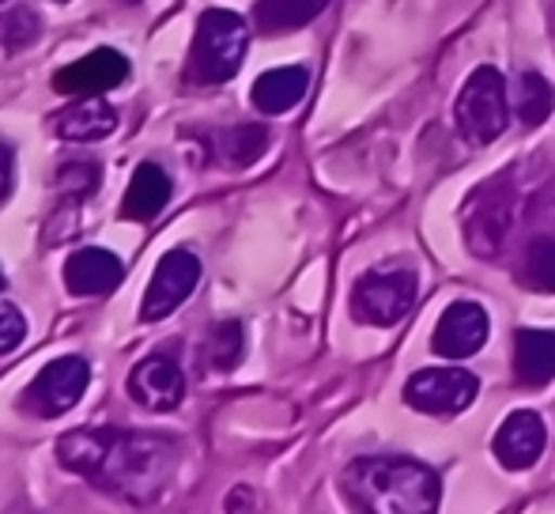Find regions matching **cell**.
I'll list each match as a JSON object with an SVG mask.
<instances>
[{"label":"cell","mask_w":555,"mask_h":514,"mask_svg":"<svg viewBox=\"0 0 555 514\" xmlns=\"http://www.w3.org/2000/svg\"><path fill=\"white\" fill-rule=\"evenodd\" d=\"M65 470L132 503H152L175 477V447L155 432H68L57 442Z\"/></svg>","instance_id":"cell-1"},{"label":"cell","mask_w":555,"mask_h":514,"mask_svg":"<svg viewBox=\"0 0 555 514\" xmlns=\"http://www.w3.org/2000/svg\"><path fill=\"white\" fill-rule=\"evenodd\" d=\"M340 485L359 511L374 514H427L442 503L439 473L412 458H356Z\"/></svg>","instance_id":"cell-2"},{"label":"cell","mask_w":555,"mask_h":514,"mask_svg":"<svg viewBox=\"0 0 555 514\" xmlns=\"http://www.w3.org/2000/svg\"><path fill=\"white\" fill-rule=\"evenodd\" d=\"M249 46V27L238 12L231 8H212V12L201 15L197 35L190 46V73L193 83H223L238 73L242 57H246Z\"/></svg>","instance_id":"cell-3"},{"label":"cell","mask_w":555,"mask_h":514,"mask_svg":"<svg viewBox=\"0 0 555 514\" xmlns=\"http://www.w3.org/2000/svg\"><path fill=\"white\" fill-rule=\"evenodd\" d=\"M416 272L409 265H382L359 277L351 292V314L363 325H397L412 307H416Z\"/></svg>","instance_id":"cell-4"},{"label":"cell","mask_w":555,"mask_h":514,"mask_svg":"<svg viewBox=\"0 0 555 514\" xmlns=\"http://www.w3.org/2000/svg\"><path fill=\"white\" fill-rule=\"evenodd\" d=\"M457 129L465 132L473 144H491L506 132V80L495 65H480L476 73H468L465 88L457 95Z\"/></svg>","instance_id":"cell-5"},{"label":"cell","mask_w":555,"mask_h":514,"mask_svg":"<svg viewBox=\"0 0 555 514\" xmlns=\"http://www.w3.org/2000/svg\"><path fill=\"white\" fill-rule=\"evenodd\" d=\"M476 394H480V383L465 368L416 371L404 386V401L416 412H427V416H457L476 401Z\"/></svg>","instance_id":"cell-6"},{"label":"cell","mask_w":555,"mask_h":514,"mask_svg":"<svg viewBox=\"0 0 555 514\" xmlns=\"http://www.w3.org/2000/svg\"><path fill=\"white\" fill-rule=\"evenodd\" d=\"M514 223V193L506 182H491L473 193L465 208V239L476 257H495L503 250Z\"/></svg>","instance_id":"cell-7"},{"label":"cell","mask_w":555,"mask_h":514,"mask_svg":"<svg viewBox=\"0 0 555 514\" xmlns=\"http://www.w3.org/2000/svg\"><path fill=\"white\" fill-rule=\"evenodd\" d=\"M91 383V371L80 356H61L50 368H42V375L27 386L23 394V409L35 412L42 420L65 416L76 401L83 397V389Z\"/></svg>","instance_id":"cell-8"},{"label":"cell","mask_w":555,"mask_h":514,"mask_svg":"<svg viewBox=\"0 0 555 514\" xmlns=\"http://www.w3.org/2000/svg\"><path fill=\"white\" fill-rule=\"evenodd\" d=\"M201 280V257L193 250H170L163 254V261L155 265L152 284L144 292V303H140V318L144 322H159V318L175 314L185 299L193 295Z\"/></svg>","instance_id":"cell-9"},{"label":"cell","mask_w":555,"mask_h":514,"mask_svg":"<svg viewBox=\"0 0 555 514\" xmlns=\"http://www.w3.org/2000/svg\"><path fill=\"white\" fill-rule=\"evenodd\" d=\"M488 340V310L473 299H457L446 307V314L435 325L431 348L446 360H468Z\"/></svg>","instance_id":"cell-10"},{"label":"cell","mask_w":555,"mask_h":514,"mask_svg":"<svg viewBox=\"0 0 555 514\" xmlns=\"http://www.w3.org/2000/svg\"><path fill=\"white\" fill-rule=\"evenodd\" d=\"M125 80H129V61L117 50H95V53H88V57L61 68V73L53 76V88H57L61 95L83 99V95H103V91H111V88H121Z\"/></svg>","instance_id":"cell-11"},{"label":"cell","mask_w":555,"mask_h":514,"mask_svg":"<svg viewBox=\"0 0 555 514\" xmlns=\"http://www.w3.org/2000/svg\"><path fill=\"white\" fill-rule=\"evenodd\" d=\"M129 394H132V401H140L144 409L170 412V409H178L185 397V375H182V368H178V360L155 352L132 368Z\"/></svg>","instance_id":"cell-12"},{"label":"cell","mask_w":555,"mask_h":514,"mask_svg":"<svg viewBox=\"0 0 555 514\" xmlns=\"http://www.w3.org/2000/svg\"><path fill=\"white\" fill-rule=\"evenodd\" d=\"M544 442H548L544 420L537 416L533 409H518L499 424L495 458L506 465V470H529V465L544 454Z\"/></svg>","instance_id":"cell-13"},{"label":"cell","mask_w":555,"mask_h":514,"mask_svg":"<svg viewBox=\"0 0 555 514\" xmlns=\"http://www.w3.org/2000/svg\"><path fill=\"white\" fill-rule=\"evenodd\" d=\"M125 280V265L114 250L103 246H83L68 254L65 261V284L73 295H106Z\"/></svg>","instance_id":"cell-14"},{"label":"cell","mask_w":555,"mask_h":514,"mask_svg":"<svg viewBox=\"0 0 555 514\" xmlns=\"http://www.w3.org/2000/svg\"><path fill=\"white\" fill-rule=\"evenodd\" d=\"M514 375L521 386L541 389L555 378V333L552 330H518L514 337Z\"/></svg>","instance_id":"cell-15"},{"label":"cell","mask_w":555,"mask_h":514,"mask_svg":"<svg viewBox=\"0 0 555 514\" xmlns=\"http://www.w3.org/2000/svg\"><path fill=\"white\" fill-rule=\"evenodd\" d=\"M307 88H310V73L302 65L269 68V73L257 76V83H254V106L261 114H287L302 103Z\"/></svg>","instance_id":"cell-16"},{"label":"cell","mask_w":555,"mask_h":514,"mask_svg":"<svg viewBox=\"0 0 555 514\" xmlns=\"http://www.w3.org/2000/svg\"><path fill=\"white\" fill-rule=\"evenodd\" d=\"M53 129L65 140H106L117 129V111L95 95H83V103H68L53 118Z\"/></svg>","instance_id":"cell-17"},{"label":"cell","mask_w":555,"mask_h":514,"mask_svg":"<svg viewBox=\"0 0 555 514\" xmlns=\"http://www.w3.org/2000/svg\"><path fill=\"white\" fill-rule=\"evenodd\" d=\"M170 201V178L163 167H155V163H140L137 170H132V182L129 190H125V205L121 213L129 216V220H155V216L167 208Z\"/></svg>","instance_id":"cell-18"},{"label":"cell","mask_w":555,"mask_h":514,"mask_svg":"<svg viewBox=\"0 0 555 514\" xmlns=\"http://www.w3.org/2000/svg\"><path fill=\"white\" fill-rule=\"evenodd\" d=\"M330 0H257L254 20L264 35H284V30H299L310 20L325 12Z\"/></svg>","instance_id":"cell-19"},{"label":"cell","mask_w":555,"mask_h":514,"mask_svg":"<svg viewBox=\"0 0 555 514\" xmlns=\"http://www.w3.org/2000/svg\"><path fill=\"white\" fill-rule=\"evenodd\" d=\"M514 111H518L521 126H541V121H548L555 111V88L541 73H521Z\"/></svg>","instance_id":"cell-20"},{"label":"cell","mask_w":555,"mask_h":514,"mask_svg":"<svg viewBox=\"0 0 555 514\" xmlns=\"http://www.w3.org/2000/svg\"><path fill=\"white\" fill-rule=\"evenodd\" d=\"M269 147V129L261 126H238V129H223L216 140V152L227 167H249L257 155Z\"/></svg>","instance_id":"cell-21"},{"label":"cell","mask_w":555,"mask_h":514,"mask_svg":"<svg viewBox=\"0 0 555 514\" xmlns=\"http://www.w3.org/2000/svg\"><path fill=\"white\" fill-rule=\"evenodd\" d=\"M242 360V325L238 322H216L201 348V368L208 371H231Z\"/></svg>","instance_id":"cell-22"},{"label":"cell","mask_w":555,"mask_h":514,"mask_svg":"<svg viewBox=\"0 0 555 514\" xmlns=\"http://www.w3.org/2000/svg\"><path fill=\"white\" fill-rule=\"evenodd\" d=\"M526 284L533 292L555 295V239L541 235L529 243L526 250Z\"/></svg>","instance_id":"cell-23"},{"label":"cell","mask_w":555,"mask_h":514,"mask_svg":"<svg viewBox=\"0 0 555 514\" xmlns=\"http://www.w3.org/2000/svg\"><path fill=\"white\" fill-rule=\"evenodd\" d=\"M99 182H103V170H99V163H91V159H68L65 167L57 170L61 193L73 201H88L91 193L99 190Z\"/></svg>","instance_id":"cell-24"},{"label":"cell","mask_w":555,"mask_h":514,"mask_svg":"<svg viewBox=\"0 0 555 514\" xmlns=\"http://www.w3.org/2000/svg\"><path fill=\"white\" fill-rule=\"evenodd\" d=\"M38 38V20L30 8H20V12H8L0 20V42H8V50H20V46H30Z\"/></svg>","instance_id":"cell-25"},{"label":"cell","mask_w":555,"mask_h":514,"mask_svg":"<svg viewBox=\"0 0 555 514\" xmlns=\"http://www.w3.org/2000/svg\"><path fill=\"white\" fill-rule=\"evenodd\" d=\"M27 337V322L15 307H0V356L15 352Z\"/></svg>","instance_id":"cell-26"},{"label":"cell","mask_w":555,"mask_h":514,"mask_svg":"<svg viewBox=\"0 0 555 514\" xmlns=\"http://www.w3.org/2000/svg\"><path fill=\"white\" fill-rule=\"evenodd\" d=\"M12 178H15V155L8 144H0V205H4L8 193H12Z\"/></svg>","instance_id":"cell-27"},{"label":"cell","mask_w":555,"mask_h":514,"mask_svg":"<svg viewBox=\"0 0 555 514\" xmlns=\"http://www.w3.org/2000/svg\"><path fill=\"white\" fill-rule=\"evenodd\" d=\"M0 292H4V272H0Z\"/></svg>","instance_id":"cell-28"},{"label":"cell","mask_w":555,"mask_h":514,"mask_svg":"<svg viewBox=\"0 0 555 514\" xmlns=\"http://www.w3.org/2000/svg\"><path fill=\"white\" fill-rule=\"evenodd\" d=\"M121 4H137V0H121Z\"/></svg>","instance_id":"cell-29"},{"label":"cell","mask_w":555,"mask_h":514,"mask_svg":"<svg viewBox=\"0 0 555 514\" xmlns=\"http://www.w3.org/2000/svg\"><path fill=\"white\" fill-rule=\"evenodd\" d=\"M0 4H8V0H0Z\"/></svg>","instance_id":"cell-30"},{"label":"cell","mask_w":555,"mask_h":514,"mask_svg":"<svg viewBox=\"0 0 555 514\" xmlns=\"http://www.w3.org/2000/svg\"><path fill=\"white\" fill-rule=\"evenodd\" d=\"M57 4H65V0H57Z\"/></svg>","instance_id":"cell-31"}]
</instances>
